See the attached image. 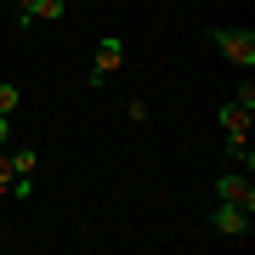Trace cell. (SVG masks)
I'll return each mask as SVG.
<instances>
[{"instance_id":"3957f363","label":"cell","mask_w":255,"mask_h":255,"mask_svg":"<svg viewBox=\"0 0 255 255\" xmlns=\"http://www.w3.org/2000/svg\"><path fill=\"white\" fill-rule=\"evenodd\" d=\"M210 221H216V233H221V238H238V244L250 238V210H244V204H227V199H216Z\"/></svg>"},{"instance_id":"30bf717a","label":"cell","mask_w":255,"mask_h":255,"mask_svg":"<svg viewBox=\"0 0 255 255\" xmlns=\"http://www.w3.org/2000/svg\"><path fill=\"white\" fill-rule=\"evenodd\" d=\"M17 102H23V97H17V85L0 80V114H17Z\"/></svg>"},{"instance_id":"7a4b0ae2","label":"cell","mask_w":255,"mask_h":255,"mask_svg":"<svg viewBox=\"0 0 255 255\" xmlns=\"http://www.w3.org/2000/svg\"><path fill=\"white\" fill-rule=\"evenodd\" d=\"M119 63H125V40L108 34V40L97 46V57H91V74H85V85H91V91H97V85H108V74H119Z\"/></svg>"},{"instance_id":"277c9868","label":"cell","mask_w":255,"mask_h":255,"mask_svg":"<svg viewBox=\"0 0 255 255\" xmlns=\"http://www.w3.org/2000/svg\"><path fill=\"white\" fill-rule=\"evenodd\" d=\"M216 199L244 204L250 216H255V182H250V170H227V176H216Z\"/></svg>"},{"instance_id":"8fae6325","label":"cell","mask_w":255,"mask_h":255,"mask_svg":"<svg viewBox=\"0 0 255 255\" xmlns=\"http://www.w3.org/2000/svg\"><path fill=\"white\" fill-rule=\"evenodd\" d=\"M125 114H130V119L142 125V119H147V97H130V102H125Z\"/></svg>"},{"instance_id":"4fadbf2b","label":"cell","mask_w":255,"mask_h":255,"mask_svg":"<svg viewBox=\"0 0 255 255\" xmlns=\"http://www.w3.org/2000/svg\"><path fill=\"white\" fill-rule=\"evenodd\" d=\"M6 182H11V159L0 153V187H6Z\"/></svg>"},{"instance_id":"6da1fadb","label":"cell","mask_w":255,"mask_h":255,"mask_svg":"<svg viewBox=\"0 0 255 255\" xmlns=\"http://www.w3.org/2000/svg\"><path fill=\"white\" fill-rule=\"evenodd\" d=\"M210 40H216V51L221 57H227V63L233 68H255V34H250V28H227V23H221V28H210Z\"/></svg>"},{"instance_id":"5bb4252c","label":"cell","mask_w":255,"mask_h":255,"mask_svg":"<svg viewBox=\"0 0 255 255\" xmlns=\"http://www.w3.org/2000/svg\"><path fill=\"white\" fill-rule=\"evenodd\" d=\"M28 6H34V0H17V11H28Z\"/></svg>"},{"instance_id":"52a82bcc","label":"cell","mask_w":255,"mask_h":255,"mask_svg":"<svg viewBox=\"0 0 255 255\" xmlns=\"http://www.w3.org/2000/svg\"><path fill=\"white\" fill-rule=\"evenodd\" d=\"M11 159V176H34L40 170V153H34V147H17V153H6Z\"/></svg>"},{"instance_id":"9c48e42d","label":"cell","mask_w":255,"mask_h":255,"mask_svg":"<svg viewBox=\"0 0 255 255\" xmlns=\"http://www.w3.org/2000/svg\"><path fill=\"white\" fill-rule=\"evenodd\" d=\"M6 193H11V199H34V176H11V182H6Z\"/></svg>"},{"instance_id":"ba28073f","label":"cell","mask_w":255,"mask_h":255,"mask_svg":"<svg viewBox=\"0 0 255 255\" xmlns=\"http://www.w3.org/2000/svg\"><path fill=\"white\" fill-rule=\"evenodd\" d=\"M63 0H34V6H28V17H34V23H46V17H63Z\"/></svg>"},{"instance_id":"8992f818","label":"cell","mask_w":255,"mask_h":255,"mask_svg":"<svg viewBox=\"0 0 255 255\" xmlns=\"http://www.w3.org/2000/svg\"><path fill=\"white\" fill-rule=\"evenodd\" d=\"M227 159L238 170H255V153H250V136H227Z\"/></svg>"},{"instance_id":"5b68a950","label":"cell","mask_w":255,"mask_h":255,"mask_svg":"<svg viewBox=\"0 0 255 255\" xmlns=\"http://www.w3.org/2000/svg\"><path fill=\"white\" fill-rule=\"evenodd\" d=\"M250 114L255 108H244V102H227V108H221V130H227V136H250Z\"/></svg>"},{"instance_id":"7c38bea8","label":"cell","mask_w":255,"mask_h":255,"mask_svg":"<svg viewBox=\"0 0 255 255\" xmlns=\"http://www.w3.org/2000/svg\"><path fill=\"white\" fill-rule=\"evenodd\" d=\"M11 142V114H0V147Z\"/></svg>"}]
</instances>
